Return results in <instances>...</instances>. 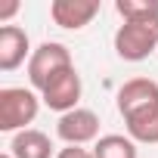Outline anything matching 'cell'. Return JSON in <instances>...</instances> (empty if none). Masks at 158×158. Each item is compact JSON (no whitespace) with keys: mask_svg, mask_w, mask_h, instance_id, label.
<instances>
[{"mask_svg":"<svg viewBox=\"0 0 158 158\" xmlns=\"http://www.w3.org/2000/svg\"><path fill=\"white\" fill-rule=\"evenodd\" d=\"M99 16V0H53L50 19L65 31H81Z\"/></svg>","mask_w":158,"mask_h":158,"instance_id":"cell-6","label":"cell"},{"mask_svg":"<svg viewBox=\"0 0 158 158\" xmlns=\"http://www.w3.org/2000/svg\"><path fill=\"white\" fill-rule=\"evenodd\" d=\"M0 158H13V155H10V152H3V155H0Z\"/></svg>","mask_w":158,"mask_h":158,"instance_id":"cell-15","label":"cell"},{"mask_svg":"<svg viewBox=\"0 0 158 158\" xmlns=\"http://www.w3.org/2000/svg\"><path fill=\"white\" fill-rule=\"evenodd\" d=\"M127 124V136L133 143H143V146H158V102L155 106H146L133 115L124 118Z\"/></svg>","mask_w":158,"mask_h":158,"instance_id":"cell-10","label":"cell"},{"mask_svg":"<svg viewBox=\"0 0 158 158\" xmlns=\"http://www.w3.org/2000/svg\"><path fill=\"white\" fill-rule=\"evenodd\" d=\"M81 93H84V84H81V74H77V68H65L62 74H56L53 81L40 90V102L59 115L65 112H74V109H81L77 102H81Z\"/></svg>","mask_w":158,"mask_h":158,"instance_id":"cell-4","label":"cell"},{"mask_svg":"<svg viewBox=\"0 0 158 158\" xmlns=\"http://www.w3.org/2000/svg\"><path fill=\"white\" fill-rule=\"evenodd\" d=\"M56 136L65 146H87L99 139V115L93 109H74L59 115L56 121Z\"/></svg>","mask_w":158,"mask_h":158,"instance_id":"cell-5","label":"cell"},{"mask_svg":"<svg viewBox=\"0 0 158 158\" xmlns=\"http://www.w3.org/2000/svg\"><path fill=\"white\" fill-rule=\"evenodd\" d=\"M115 102H118L121 118H127L146 106H155L158 102V81H152V77H130V81L121 84Z\"/></svg>","mask_w":158,"mask_h":158,"instance_id":"cell-8","label":"cell"},{"mask_svg":"<svg viewBox=\"0 0 158 158\" xmlns=\"http://www.w3.org/2000/svg\"><path fill=\"white\" fill-rule=\"evenodd\" d=\"M71 65H74V62H71L68 47L59 44V40H47V44H40V47L31 53V59H28V84L40 93L56 74H62V71L71 68Z\"/></svg>","mask_w":158,"mask_h":158,"instance_id":"cell-3","label":"cell"},{"mask_svg":"<svg viewBox=\"0 0 158 158\" xmlns=\"http://www.w3.org/2000/svg\"><path fill=\"white\" fill-rule=\"evenodd\" d=\"M115 13L121 22H158V0H115Z\"/></svg>","mask_w":158,"mask_h":158,"instance_id":"cell-12","label":"cell"},{"mask_svg":"<svg viewBox=\"0 0 158 158\" xmlns=\"http://www.w3.org/2000/svg\"><path fill=\"white\" fill-rule=\"evenodd\" d=\"M31 40L28 31L19 25H3L0 28V71H16L19 65H25L31 59Z\"/></svg>","mask_w":158,"mask_h":158,"instance_id":"cell-7","label":"cell"},{"mask_svg":"<svg viewBox=\"0 0 158 158\" xmlns=\"http://www.w3.org/2000/svg\"><path fill=\"white\" fill-rule=\"evenodd\" d=\"M10 155L13 158H56V146L44 130H19L10 139Z\"/></svg>","mask_w":158,"mask_h":158,"instance_id":"cell-9","label":"cell"},{"mask_svg":"<svg viewBox=\"0 0 158 158\" xmlns=\"http://www.w3.org/2000/svg\"><path fill=\"white\" fill-rule=\"evenodd\" d=\"M158 50V22H121L115 31V53L124 62H143Z\"/></svg>","mask_w":158,"mask_h":158,"instance_id":"cell-2","label":"cell"},{"mask_svg":"<svg viewBox=\"0 0 158 158\" xmlns=\"http://www.w3.org/2000/svg\"><path fill=\"white\" fill-rule=\"evenodd\" d=\"M19 10H22V6L16 3V0H13V3H6V6H0V22L6 25V22H10V19H13V16L19 13Z\"/></svg>","mask_w":158,"mask_h":158,"instance_id":"cell-14","label":"cell"},{"mask_svg":"<svg viewBox=\"0 0 158 158\" xmlns=\"http://www.w3.org/2000/svg\"><path fill=\"white\" fill-rule=\"evenodd\" d=\"M40 112V96L28 87H3L0 90V130L19 133L28 130V124Z\"/></svg>","mask_w":158,"mask_h":158,"instance_id":"cell-1","label":"cell"},{"mask_svg":"<svg viewBox=\"0 0 158 158\" xmlns=\"http://www.w3.org/2000/svg\"><path fill=\"white\" fill-rule=\"evenodd\" d=\"M93 158H136V143L124 133H106L93 143Z\"/></svg>","mask_w":158,"mask_h":158,"instance_id":"cell-11","label":"cell"},{"mask_svg":"<svg viewBox=\"0 0 158 158\" xmlns=\"http://www.w3.org/2000/svg\"><path fill=\"white\" fill-rule=\"evenodd\" d=\"M56 158H93V152L84 149V146H65V149L56 152Z\"/></svg>","mask_w":158,"mask_h":158,"instance_id":"cell-13","label":"cell"}]
</instances>
